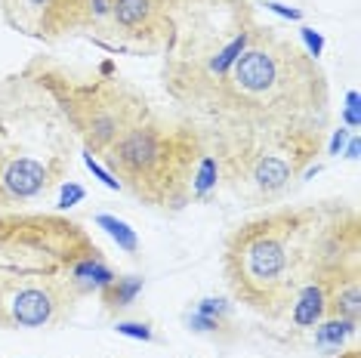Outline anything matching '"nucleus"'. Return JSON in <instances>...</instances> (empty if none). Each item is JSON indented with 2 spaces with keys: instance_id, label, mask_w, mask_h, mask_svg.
<instances>
[{
  "instance_id": "obj_1",
  "label": "nucleus",
  "mask_w": 361,
  "mask_h": 358,
  "mask_svg": "<svg viewBox=\"0 0 361 358\" xmlns=\"http://www.w3.org/2000/svg\"><path fill=\"white\" fill-rule=\"evenodd\" d=\"M358 266V216L349 207H278L228 235L223 275L238 303L269 319L309 281Z\"/></svg>"
},
{
  "instance_id": "obj_2",
  "label": "nucleus",
  "mask_w": 361,
  "mask_h": 358,
  "mask_svg": "<svg viewBox=\"0 0 361 358\" xmlns=\"http://www.w3.org/2000/svg\"><path fill=\"white\" fill-rule=\"evenodd\" d=\"M201 133L318 127L327 121V80L306 50L269 25L253 35L235 65L188 105Z\"/></svg>"
},
{
  "instance_id": "obj_3",
  "label": "nucleus",
  "mask_w": 361,
  "mask_h": 358,
  "mask_svg": "<svg viewBox=\"0 0 361 358\" xmlns=\"http://www.w3.org/2000/svg\"><path fill=\"white\" fill-rule=\"evenodd\" d=\"M204 152V136L192 121L170 124L149 115L105 152V164L139 201L179 210L192 195V173Z\"/></svg>"
},
{
  "instance_id": "obj_4",
  "label": "nucleus",
  "mask_w": 361,
  "mask_h": 358,
  "mask_svg": "<svg viewBox=\"0 0 361 358\" xmlns=\"http://www.w3.org/2000/svg\"><path fill=\"white\" fill-rule=\"evenodd\" d=\"M219 164V179L235 195L253 204H272L306 173L324 145V130L284 127V130H235V133H201Z\"/></svg>"
},
{
  "instance_id": "obj_5",
  "label": "nucleus",
  "mask_w": 361,
  "mask_h": 358,
  "mask_svg": "<svg viewBox=\"0 0 361 358\" xmlns=\"http://www.w3.org/2000/svg\"><path fill=\"white\" fill-rule=\"evenodd\" d=\"M65 111V121L75 133L84 140L90 154H105L133 124L152 115L149 99L136 93L133 87L114 80H99V84L71 87L65 90L50 87Z\"/></svg>"
},
{
  "instance_id": "obj_6",
  "label": "nucleus",
  "mask_w": 361,
  "mask_h": 358,
  "mask_svg": "<svg viewBox=\"0 0 361 358\" xmlns=\"http://www.w3.org/2000/svg\"><path fill=\"white\" fill-rule=\"evenodd\" d=\"M78 284L53 275H0V324L4 328H50L71 312Z\"/></svg>"
},
{
  "instance_id": "obj_7",
  "label": "nucleus",
  "mask_w": 361,
  "mask_h": 358,
  "mask_svg": "<svg viewBox=\"0 0 361 358\" xmlns=\"http://www.w3.org/2000/svg\"><path fill=\"white\" fill-rule=\"evenodd\" d=\"M179 4L183 0H105L109 28L114 37L142 47V50L170 47Z\"/></svg>"
},
{
  "instance_id": "obj_8",
  "label": "nucleus",
  "mask_w": 361,
  "mask_h": 358,
  "mask_svg": "<svg viewBox=\"0 0 361 358\" xmlns=\"http://www.w3.org/2000/svg\"><path fill=\"white\" fill-rule=\"evenodd\" d=\"M10 25L37 37L78 31V0H0Z\"/></svg>"
},
{
  "instance_id": "obj_9",
  "label": "nucleus",
  "mask_w": 361,
  "mask_h": 358,
  "mask_svg": "<svg viewBox=\"0 0 361 358\" xmlns=\"http://www.w3.org/2000/svg\"><path fill=\"white\" fill-rule=\"evenodd\" d=\"M142 278L139 275H124V278H114L109 288H102V303H105V312H121V309L133 306L136 297L142 294Z\"/></svg>"
},
{
  "instance_id": "obj_10",
  "label": "nucleus",
  "mask_w": 361,
  "mask_h": 358,
  "mask_svg": "<svg viewBox=\"0 0 361 358\" xmlns=\"http://www.w3.org/2000/svg\"><path fill=\"white\" fill-rule=\"evenodd\" d=\"M355 328L358 321H349V319H324L315 324V343L322 349H340L355 333Z\"/></svg>"
},
{
  "instance_id": "obj_11",
  "label": "nucleus",
  "mask_w": 361,
  "mask_h": 358,
  "mask_svg": "<svg viewBox=\"0 0 361 358\" xmlns=\"http://www.w3.org/2000/svg\"><path fill=\"white\" fill-rule=\"evenodd\" d=\"M216 183H219V164L210 152H204L198 167H195V173H192V198H207V195L216 189Z\"/></svg>"
},
{
  "instance_id": "obj_12",
  "label": "nucleus",
  "mask_w": 361,
  "mask_h": 358,
  "mask_svg": "<svg viewBox=\"0 0 361 358\" xmlns=\"http://www.w3.org/2000/svg\"><path fill=\"white\" fill-rule=\"evenodd\" d=\"M96 226L109 232L111 238H114V244H118V247L124 250V254H136V250H139V238H136V232L130 229L124 219L109 216V214H99V216H96Z\"/></svg>"
},
{
  "instance_id": "obj_13",
  "label": "nucleus",
  "mask_w": 361,
  "mask_h": 358,
  "mask_svg": "<svg viewBox=\"0 0 361 358\" xmlns=\"http://www.w3.org/2000/svg\"><path fill=\"white\" fill-rule=\"evenodd\" d=\"M195 312H198V315H207V319L223 321V319H228V315H232V303H228V300H219V297H207V300H201Z\"/></svg>"
},
{
  "instance_id": "obj_14",
  "label": "nucleus",
  "mask_w": 361,
  "mask_h": 358,
  "mask_svg": "<svg viewBox=\"0 0 361 358\" xmlns=\"http://www.w3.org/2000/svg\"><path fill=\"white\" fill-rule=\"evenodd\" d=\"M114 331L124 333V337H130V340H142V343L154 340L152 324H145V321H118V328H114Z\"/></svg>"
},
{
  "instance_id": "obj_15",
  "label": "nucleus",
  "mask_w": 361,
  "mask_h": 358,
  "mask_svg": "<svg viewBox=\"0 0 361 358\" xmlns=\"http://www.w3.org/2000/svg\"><path fill=\"white\" fill-rule=\"evenodd\" d=\"M188 328L198 331V333H216L219 328H223V321H216V319H207V315L192 312V315H188Z\"/></svg>"
},
{
  "instance_id": "obj_16",
  "label": "nucleus",
  "mask_w": 361,
  "mask_h": 358,
  "mask_svg": "<svg viewBox=\"0 0 361 358\" xmlns=\"http://www.w3.org/2000/svg\"><path fill=\"white\" fill-rule=\"evenodd\" d=\"M302 44H306V53L312 56V59H318L324 50V37L318 35V31H312V28H302Z\"/></svg>"
},
{
  "instance_id": "obj_17",
  "label": "nucleus",
  "mask_w": 361,
  "mask_h": 358,
  "mask_svg": "<svg viewBox=\"0 0 361 358\" xmlns=\"http://www.w3.org/2000/svg\"><path fill=\"white\" fill-rule=\"evenodd\" d=\"M84 161H87V167L93 170V173L99 176L105 185H109V189H121V183H118V179H114V176H111V173H109V170H105V167H99V164H96V161H93V154H90V152L84 154Z\"/></svg>"
},
{
  "instance_id": "obj_18",
  "label": "nucleus",
  "mask_w": 361,
  "mask_h": 358,
  "mask_svg": "<svg viewBox=\"0 0 361 358\" xmlns=\"http://www.w3.org/2000/svg\"><path fill=\"white\" fill-rule=\"evenodd\" d=\"M80 198H84V189H80V185H78V183H68V185H65V189H62L59 207H75V204H78V201H80Z\"/></svg>"
},
{
  "instance_id": "obj_19",
  "label": "nucleus",
  "mask_w": 361,
  "mask_h": 358,
  "mask_svg": "<svg viewBox=\"0 0 361 358\" xmlns=\"http://www.w3.org/2000/svg\"><path fill=\"white\" fill-rule=\"evenodd\" d=\"M346 121H349V127H358V93L355 90L346 96Z\"/></svg>"
},
{
  "instance_id": "obj_20",
  "label": "nucleus",
  "mask_w": 361,
  "mask_h": 358,
  "mask_svg": "<svg viewBox=\"0 0 361 358\" xmlns=\"http://www.w3.org/2000/svg\"><path fill=\"white\" fill-rule=\"evenodd\" d=\"M346 140H349V130H336L334 133V140H331V154H340L343 152V145H346Z\"/></svg>"
},
{
  "instance_id": "obj_21",
  "label": "nucleus",
  "mask_w": 361,
  "mask_h": 358,
  "mask_svg": "<svg viewBox=\"0 0 361 358\" xmlns=\"http://www.w3.org/2000/svg\"><path fill=\"white\" fill-rule=\"evenodd\" d=\"M269 6V10H272V13H278V16H284V19H300V10H290V6H281V4H266Z\"/></svg>"
},
{
  "instance_id": "obj_22",
  "label": "nucleus",
  "mask_w": 361,
  "mask_h": 358,
  "mask_svg": "<svg viewBox=\"0 0 361 358\" xmlns=\"http://www.w3.org/2000/svg\"><path fill=\"white\" fill-rule=\"evenodd\" d=\"M346 158H358V140H352V145H349V152H346Z\"/></svg>"
},
{
  "instance_id": "obj_23",
  "label": "nucleus",
  "mask_w": 361,
  "mask_h": 358,
  "mask_svg": "<svg viewBox=\"0 0 361 358\" xmlns=\"http://www.w3.org/2000/svg\"><path fill=\"white\" fill-rule=\"evenodd\" d=\"M340 358H361L358 349H349V352H340Z\"/></svg>"
}]
</instances>
